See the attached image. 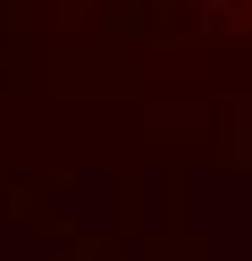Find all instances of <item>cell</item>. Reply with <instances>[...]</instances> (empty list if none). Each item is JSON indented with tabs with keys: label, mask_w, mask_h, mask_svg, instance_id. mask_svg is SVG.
<instances>
[{
	"label": "cell",
	"mask_w": 252,
	"mask_h": 261,
	"mask_svg": "<svg viewBox=\"0 0 252 261\" xmlns=\"http://www.w3.org/2000/svg\"><path fill=\"white\" fill-rule=\"evenodd\" d=\"M218 9H244V17H252V0H218Z\"/></svg>",
	"instance_id": "1"
}]
</instances>
